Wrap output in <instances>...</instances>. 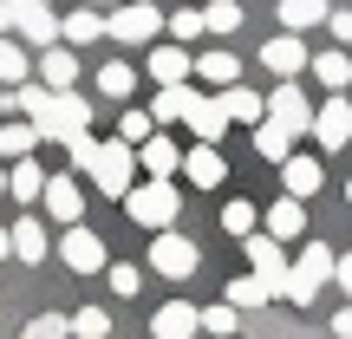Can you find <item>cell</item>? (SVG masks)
Listing matches in <instances>:
<instances>
[{
  "label": "cell",
  "mask_w": 352,
  "mask_h": 339,
  "mask_svg": "<svg viewBox=\"0 0 352 339\" xmlns=\"http://www.w3.org/2000/svg\"><path fill=\"white\" fill-rule=\"evenodd\" d=\"M39 202H46V215H52L59 228H72L78 215H85V189H78V176H46Z\"/></svg>",
  "instance_id": "obj_10"
},
{
  "label": "cell",
  "mask_w": 352,
  "mask_h": 339,
  "mask_svg": "<svg viewBox=\"0 0 352 339\" xmlns=\"http://www.w3.org/2000/svg\"><path fill=\"white\" fill-rule=\"evenodd\" d=\"M151 131H157V118H151V111H124V118H118V144H144Z\"/></svg>",
  "instance_id": "obj_41"
},
{
  "label": "cell",
  "mask_w": 352,
  "mask_h": 339,
  "mask_svg": "<svg viewBox=\"0 0 352 339\" xmlns=\"http://www.w3.org/2000/svg\"><path fill=\"white\" fill-rule=\"evenodd\" d=\"M183 124L196 131L202 144H215V138H222V131H228V111H222V91H215V98H202V91H189V98H183Z\"/></svg>",
  "instance_id": "obj_13"
},
{
  "label": "cell",
  "mask_w": 352,
  "mask_h": 339,
  "mask_svg": "<svg viewBox=\"0 0 352 339\" xmlns=\"http://www.w3.org/2000/svg\"><path fill=\"white\" fill-rule=\"evenodd\" d=\"M314 138H320V151H346L352 144V105L340 98V91L314 111Z\"/></svg>",
  "instance_id": "obj_12"
},
{
  "label": "cell",
  "mask_w": 352,
  "mask_h": 339,
  "mask_svg": "<svg viewBox=\"0 0 352 339\" xmlns=\"http://www.w3.org/2000/svg\"><path fill=\"white\" fill-rule=\"evenodd\" d=\"M104 33H111L118 46H151V39L164 33V13H157V0H131V7H118L111 20H104Z\"/></svg>",
  "instance_id": "obj_6"
},
{
  "label": "cell",
  "mask_w": 352,
  "mask_h": 339,
  "mask_svg": "<svg viewBox=\"0 0 352 339\" xmlns=\"http://www.w3.org/2000/svg\"><path fill=\"white\" fill-rule=\"evenodd\" d=\"M261 222H267V235H274V241L307 235V209H300V196H274V202L261 209Z\"/></svg>",
  "instance_id": "obj_18"
},
{
  "label": "cell",
  "mask_w": 352,
  "mask_h": 339,
  "mask_svg": "<svg viewBox=\"0 0 352 339\" xmlns=\"http://www.w3.org/2000/svg\"><path fill=\"white\" fill-rule=\"evenodd\" d=\"M254 228H261V209H254V202H222V235H235V241H248Z\"/></svg>",
  "instance_id": "obj_32"
},
{
  "label": "cell",
  "mask_w": 352,
  "mask_h": 339,
  "mask_svg": "<svg viewBox=\"0 0 352 339\" xmlns=\"http://www.w3.org/2000/svg\"><path fill=\"white\" fill-rule=\"evenodd\" d=\"M13 26H20V39L26 46H59V13L46 7V0H13Z\"/></svg>",
  "instance_id": "obj_8"
},
{
  "label": "cell",
  "mask_w": 352,
  "mask_h": 339,
  "mask_svg": "<svg viewBox=\"0 0 352 339\" xmlns=\"http://www.w3.org/2000/svg\"><path fill=\"white\" fill-rule=\"evenodd\" d=\"M59 261L72 267V274H104V267H111V261H104V235H91L85 222H72L59 235Z\"/></svg>",
  "instance_id": "obj_7"
},
{
  "label": "cell",
  "mask_w": 352,
  "mask_h": 339,
  "mask_svg": "<svg viewBox=\"0 0 352 339\" xmlns=\"http://www.w3.org/2000/svg\"><path fill=\"white\" fill-rule=\"evenodd\" d=\"M189 72H196V59H189L183 46H151V78L157 85H183Z\"/></svg>",
  "instance_id": "obj_22"
},
{
  "label": "cell",
  "mask_w": 352,
  "mask_h": 339,
  "mask_svg": "<svg viewBox=\"0 0 352 339\" xmlns=\"http://www.w3.org/2000/svg\"><path fill=\"white\" fill-rule=\"evenodd\" d=\"M333 339H352V307H340V314H333Z\"/></svg>",
  "instance_id": "obj_44"
},
{
  "label": "cell",
  "mask_w": 352,
  "mask_h": 339,
  "mask_svg": "<svg viewBox=\"0 0 352 339\" xmlns=\"http://www.w3.org/2000/svg\"><path fill=\"white\" fill-rule=\"evenodd\" d=\"M176 209H183V202H176V176H151V183H131V196H124V215L138 228H176Z\"/></svg>",
  "instance_id": "obj_1"
},
{
  "label": "cell",
  "mask_w": 352,
  "mask_h": 339,
  "mask_svg": "<svg viewBox=\"0 0 352 339\" xmlns=\"http://www.w3.org/2000/svg\"><path fill=\"white\" fill-rule=\"evenodd\" d=\"M196 333H202V314L189 300H170L151 314V339H196Z\"/></svg>",
  "instance_id": "obj_15"
},
{
  "label": "cell",
  "mask_w": 352,
  "mask_h": 339,
  "mask_svg": "<svg viewBox=\"0 0 352 339\" xmlns=\"http://www.w3.org/2000/svg\"><path fill=\"white\" fill-rule=\"evenodd\" d=\"M202 26H209V33H235L241 26V0H209V7H202Z\"/></svg>",
  "instance_id": "obj_35"
},
{
  "label": "cell",
  "mask_w": 352,
  "mask_h": 339,
  "mask_svg": "<svg viewBox=\"0 0 352 339\" xmlns=\"http://www.w3.org/2000/svg\"><path fill=\"white\" fill-rule=\"evenodd\" d=\"M164 33L176 39V46H183V39H202V33H209V26H202V13H196V7H176L170 20H164Z\"/></svg>",
  "instance_id": "obj_38"
},
{
  "label": "cell",
  "mask_w": 352,
  "mask_h": 339,
  "mask_svg": "<svg viewBox=\"0 0 352 339\" xmlns=\"http://www.w3.org/2000/svg\"><path fill=\"white\" fill-rule=\"evenodd\" d=\"M13 261H46V222H33V215H20L13 222Z\"/></svg>",
  "instance_id": "obj_26"
},
{
  "label": "cell",
  "mask_w": 352,
  "mask_h": 339,
  "mask_svg": "<svg viewBox=\"0 0 352 339\" xmlns=\"http://www.w3.org/2000/svg\"><path fill=\"white\" fill-rule=\"evenodd\" d=\"M33 144H39V124L7 118V124H0V164H20V157H33Z\"/></svg>",
  "instance_id": "obj_24"
},
{
  "label": "cell",
  "mask_w": 352,
  "mask_h": 339,
  "mask_svg": "<svg viewBox=\"0 0 352 339\" xmlns=\"http://www.w3.org/2000/svg\"><path fill=\"white\" fill-rule=\"evenodd\" d=\"M138 164L151 170V176H176V170H183V151H176L170 138H157V131H151V138L138 144Z\"/></svg>",
  "instance_id": "obj_23"
},
{
  "label": "cell",
  "mask_w": 352,
  "mask_h": 339,
  "mask_svg": "<svg viewBox=\"0 0 352 339\" xmlns=\"http://www.w3.org/2000/svg\"><path fill=\"white\" fill-rule=\"evenodd\" d=\"M267 118H274L287 138H300V131H314V105H307V91L294 85V78H280V91L267 98Z\"/></svg>",
  "instance_id": "obj_9"
},
{
  "label": "cell",
  "mask_w": 352,
  "mask_h": 339,
  "mask_svg": "<svg viewBox=\"0 0 352 339\" xmlns=\"http://www.w3.org/2000/svg\"><path fill=\"white\" fill-rule=\"evenodd\" d=\"M7 26H13V0H0V33H7Z\"/></svg>",
  "instance_id": "obj_46"
},
{
  "label": "cell",
  "mask_w": 352,
  "mask_h": 339,
  "mask_svg": "<svg viewBox=\"0 0 352 339\" xmlns=\"http://www.w3.org/2000/svg\"><path fill=\"white\" fill-rule=\"evenodd\" d=\"M85 176L104 189V196L124 202V196H131V176H138V151H131V144H118V138L98 144V151H91V164H85Z\"/></svg>",
  "instance_id": "obj_3"
},
{
  "label": "cell",
  "mask_w": 352,
  "mask_h": 339,
  "mask_svg": "<svg viewBox=\"0 0 352 339\" xmlns=\"http://www.w3.org/2000/svg\"><path fill=\"white\" fill-rule=\"evenodd\" d=\"M280 183H287V196H314L320 183H327V170H320V157H287V164H280Z\"/></svg>",
  "instance_id": "obj_21"
},
{
  "label": "cell",
  "mask_w": 352,
  "mask_h": 339,
  "mask_svg": "<svg viewBox=\"0 0 352 339\" xmlns=\"http://www.w3.org/2000/svg\"><path fill=\"white\" fill-rule=\"evenodd\" d=\"M307 59H314V52H307L294 33H274V39L261 46V65H267L274 78H294V72H307Z\"/></svg>",
  "instance_id": "obj_16"
},
{
  "label": "cell",
  "mask_w": 352,
  "mask_h": 339,
  "mask_svg": "<svg viewBox=\"0 0 352 339\" xmlns=\"http://www.w3.org/2000/svg\"><path fill=\"white\" fill-rule=\"evenodd\" d=\"M183 176L196 189H222L228 183V157L215 151V144H196V151H183Z\"/></svg>",
  "instance_id": "obj_14"
},
{
  "label": "cell",
  "mask_w": 352,
  "mask_h": 339,
  "mask_svg": "<svg viewBox=\"0 0 352 339\" xmlns=\"http://www.w3.org/2000/svg\"><path fill=\"white\" fill-rule=\"evenodd\" d=\"M72 333L78 339H111V314H104V307H78V314H72Z\"/></svg>",
  "instance_id": "obj_39"
},
{
  "label": "cell",
  "mask_w": 352,
  "mask_h": 339,
  "mask_svg": "<svg viewBox=\"0 0 352 339\" xmlns=\"http://www.w3.org/2000/svg\"><path fill=\"white\" fill-rule=\"evenodd\" d=\"M39 85L46 91H72L78 85V46H46L39 52Z\"/></svg>",
  "instance_id": "obj_17"
},
{
  "label": "cell",
  "mask_w": 352,
  "mask_h": 339,
  "mask_svg": "<svg viewBox=\"0 0 352 339\" xmlns=\"http://www.w3.org/2000/svg\"><path fill=\"white\" fill-rule=\"evenodd\" d=\"M333 20V39H340V46H352V7H340V13H327Z\"/></svg>",
  "instance_id": "obj_42"
},
{
  "label": "cell",
  "mask_w": 352,
  "mask_h": 339,
  "mask_svg": "<svg viewBox=\"0 0 352 339\" xmlns=\"http://www.w3.org/2000/svg\"><path fill=\"white\" fill-rule=\"evenodd\" d=\"M241 254H248V267H254V274H261L274 294L287 287V267H294V261L280 254V241H274V235H248V241H241Z\"/></svg>",
  "instance_id": "obj_11"
},
{
  "label": "cell",
  "mask_w": 352,
  "mask_h": 339,
  "mask_svg": "<svg viewBox=\"0 0 352 339\" xmlns=\"http://www.w3.org/2000/svg\"><path fill=\"white\" fill-rule=\"evenodd\" d=\"M196 78H202V85H215V91H228V85H241V59L215 46V52H202V59H196Z\"/></svg>",
  "instance_id": "obj_19"
},
{
  "label": "cell",
  "mask_w": 352,
  "mask_h": 339,
  "mask_svg": "<svg viewBox=\"0 0 352 339\" xmlns=\"http://www.w3.org/2000/svg\"><path fill=\"white\" fill-rule=\"evenodd\" d=\"M151 267H157L164 281H189V274L202 267V248H196L189 235H176V228H157V235H151Z\"/></svg>",
  "instance_id": "obj_4"
},
{
  "label": "cell",
  "mask_w": 352,
  "mask_h": 339,
  "mask_svg": "<svg viewBox=\"0 0 352 339\" xmlns=\"http://www.w3.org/2000/svg\"><path fill=\"white\" fill-rule=\"evenodd\" d=\"M0 261H13V228H0Z\"/></svg>",
  "instance_id": "obj_45"
},
{
  "label": "cell",
  "mask_w": 352,
  "mask_h": 339,
  "mask_svg": "<svg viewBox=\"0 0 352 339\" xmlns=\"http://www.w3.org/2000/svg\"><path fill=\"white\" fill-rule=\"evenodd\" d=\"M222 300H228V307H261V300H274V287H267L261 274H241V281H228Z\"/></svg>",
  "instance_id": "obj_34"
},
{
  "label": "cell",
  "mask_w": 352,
  "mask_h": 339,
  "mask_svg": "<svg viewBox=\"0 0 352 339\" xmlns=\"http://www.w3.org/2000/svg\"><path fill=\"white\" fill-rule=\"evenodd\" d=\"M333 261H340V254H333L327 241H307V248H300V261L287 267V287H280V294H287L294 307H314L320 281H333Z\"/></svg>",
  "instance_id": "obj_2"
},
{
  "label": "cell",
  "mask_w": 352,
  "mask_h": 339,
  "mask_svg": "<svg viewBox=\"0 0 352 339\" xmlns=\"http://www.w3.org/2000/svg\"><path fill=\"white\" fill-rule=\"evenodd\" d=\"M39 189H46V170H39L33 157H20V164H7V196H20V202H33Z\"/></svg>",
  "instance_id": "obj_29"
},
{
  "label": "cell",
  "mask_w": 352,
  "mask_h": 339,
  "mask_svg": "<svg viewBox=\"0 0 352 339\" xmlns=\"http://www.w3.org/2000/svg\"><path fill=\"white\" fill-rule=\"evenodd\" d=\"M104 287H111L118 300H131V294L144 287V267H131V261H111V267H104Z\"/></svg>",
  "instance_id": "obj_36"
},
{
  "label": "cell",
  "mask_w": 352,
  "mask_h": 339,
  "mask_svg": "<svg viewBox=\"0 0 352 339\" xmlns=\"http://www.w3.org/2000/svg\"><path fill=\"white\" fill-rule=\"evenodd\" d=\"M0 189H7V164H0Z\"/></svg>",
  "instance_id": "obj_47"
},
{
  "label": "cell",
  "mask_w": 352,
  "mask_h": 339,
  "mask_svg": "<svg viewBox=\"0 0 352 339\" xmlns=\"http://www.w3.org/2000/svg\"><path fill=\"white\" fill-rule=\"evenodd\" d=\"M59 39H65V46H91V39H104V13H91V7L59 13Z\"/></svg>",
  "instance_id": "obj_20"
},
{
  "label": "cell",
  "mask_w": 352,
  "mask_h": 339,
  "mask_svg": "<svg viewBox=\"0 0 352 339\" xmlns=\"http://www.w3.org/2000/svg\"><path fill=\"white\" fill-rule=\"evenodd\" d=\"M222 111L235 118V124H261V118H267V98H261V91H248V85H228L222 91Z\"/></svg>",
  "instance_id": "obj_27"
},
{
  "label": "cell",
  "mask_w": 352,
  "mask_h": 339,
  "mask_svg": "<svg viewBox=\"0 0 352 339\" xmlns=\"http://www.w3.org/2000/svg\"><path fill=\"white\" fill-rule=\"evenodd\" d=\"M254 151H261L267 164H287V157H294V138L274 124V118H261V124H254Z\"/></svg>",
  "instance_id": "obj_31"
},
{
  "label": "cell",
  "mask_w": 352,
  "mask_h": 339,
  "mask_svg": "<svg viewBox=\"0 0 352 339\" xmlns=\"http://www.w3.org/2000/svg\"><path fill=\"white\" fill-rule=\"evenodd\" d=\"M307 72H314L327 91H346V85H352V59H346L340 46H333V52H314V59H307Z\"/></svg>",
  "instance_id": "obj_25"
},
{
  "label": "cell",
  "mask_w": 352,
  "mask_h": 339,
  "mask_svg": "<svg viewBox=\"0 0 352 339\" xmlns=\"http://www.w3.org/2000/svg\"><path fill=\"white\" fill-rule=\"evenodd\" d=\"M346 202H352V183H346Z\"/></svg>",
  "instance_id": "obj_48"
},
{
  "label": "cell",
  "mask_w": 352,
  "mask_h": 339,
  "mask_svg": "<svg viewBox=\"0 0 352 339\" xmlns=\"http://www.w3.org/2000/svg\"><path fill=\"white\" fill-rule=\"evenodd\" d=\"M274 7H280V26H287V33H300V26H320V20H327V0H274Z\"/></svg>",
  "instance_id": "obj_30"
},
{
  "label": "cell",
  "mask_w": 352,
  "mask_h": 339,
  "mask_svg": "<svg viewBox=\"0 0 352 339\" xmlns=\"http://www.w3.org/2000/svg\"><path fill=\"white\" fill-rule=\"evenodd\" d=\"M241 327V307H228V300H215V307H202V333H215V339H228Z\"/></svg>",
  "instance_id": "obj_37"
},
{
  "label": "cell",
  "mask_w": 352,
  "mask_h": 339,
  "mask_svg": "<svg viewBox=\"0 0 352 339\" xmlns=\"http://www.w3.org/2000/svg\"><path fill=\"white\" fill-rule=\"evenodd\" d=\"M33 124H39V138H59V144H65V138H78V131L91 124V105L78 98V91H52V98L39 105Z\"/></svg>",
  "instance_id": "obj_5"
},
{
  "label": "cell",
  "mask_w": 352,
  "mask_h": 339,
  "mask_svg": "<svg viewBox=\"0 0 352 339\" xmlns=\"http://www.w3.org/2000/svg\"><path fill=\"white\" fill-rule=\"evenodd\" d=\"M98 91H104V98H131V91H138V72H131V59L98 65Z\"/></svg>",
  "instance_id": "obj_33"
},
{
  "label": "cell",
  "mask_w": 352,
  "mask_h": 339,
  "mask_svg": "<svg viewBox=\"0 0 352 339\" xmlns=\"http://www.w3.org/2000/svg\"><path fill=\"white\" fill-rule=\"evenodd\" d=\"M20 339H72V314H39Z\"/></svg>",
  "instance_id": "obj_40"
},
{
  "label": "cell",
  "mask_w": 352,
  "mask_h": 339,
  "mask_svg": "<svg viewBox=\"0 0 352 339\" xmlns=\"http://www.w3.org/2000/svg\"><path fill=\"white\" fill-rule=\"evenodd\" d=\"M46 7H52V0H46Z\"/></svg>",
  "instance_id": "obj_49"
},
{
  "label": "cell",
  "mask_w": 352,
  "mask_h": 339,
  "mask_svg": "<svg viewBox=\"0 0 352 339\" xmlns=\"http://www.w3.org/2000/svg\"><path fill=\"white\" fill-rule=\"evenodd\" d=\"M333 281H340V287L352 294V254H340V261H333Z\"/></svg>",
  "instance_id": "obj_43"
},
{
  "label": "cell",
  "mask_w": 352,
  "mask_h": 339,
  "mask_svg": "<svg viewBox=\"0 0 352 339\" xmlns=\"http://www.w3.org/2000/svg\"><path fill=\"white\" fill-rule=\"evenodd\" d=\"M26 78H33V52L0 33V85H26Z\"/></svg>",
  "instance_id": "obj_28"
}]
</instances>
